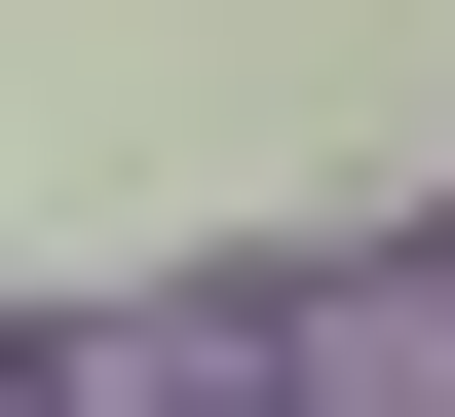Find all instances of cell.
I'll return each instance as SVG.
<instances>
[{
	"mask_svg": "<svg viewBox=\"0 0 455 417\" xmlns=\"http://www.w3.org/2000/svg\"><path fill=\"white\" fill-rule=\"evenodd\" d=\"M0 417H76V380H38V341H0Z\"/></svg>",
	"mask_w": 455,
	"mask_h": 417,
	"instance_id": "cell-1",
	"label": "cell"
}]
</instances>
